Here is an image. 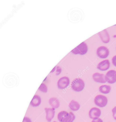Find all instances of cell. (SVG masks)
<instances>
[{
    "label": "cell",
    "instance_id": "6da1fadb",
    "mask_svg": "<svg viewBox=\"0 0 116 122\" xmlns=\"http://www.w3.org/2000/svg\"><path fill=\"white\" fill-rule=\"evenodd\" d=\"M72 90L76 92L82 91L85 86L84 81L80 78H77L72 81L71 84Z\"/></svg>",
    "mask_w": 116,
    "mask_h": 122
},
{
    "label": "cell",
    "instance_id": "7a4b0ae2",
    "mask_svg": "<svg viewBox=\"0 0 116 122\" xmlns=\"http://www.w3.org/2000/svg\"><path fill=\"white\" fill-rule=\"evenodd\" d=\"M88 50L87 45L84 42H83L72 51L71 52L75 55H84L87 53Z\"/></svg>",
    "mask_w": 116,
    "mask_h": 122
},
{
    "label": "cell",
    "instance_id": "3957f363",
    "mask_svg": "<svg viewBox=\"0 0 116 122\" xmlns=\"http://www.w3.org/2000/svg\"><path fill=\"white\" fill-rule=\"evenodd\" d=\"M108 100L107 98L102 95H98L95 97L94 102L96 105L100 107H104L107 103Z\"/></svg>",
    "mask_w": 116,
    "mask_h": 122
},
{
    "label": "cell",
    "instance_id": "277c9868",
    "mask_svg": "<svg viewBox=\"0 0 116 122\" xmlns=\"http://www.w3.org/2000/svg\"><path fill=\"white\" fill-rule=\"evenodd\" d=\"M97 55L101 58L105 59L109 56V49L104 46H101L99 47L96 51Z\"/></svg>",
    "mask_w": 116,
    "mask_h": 122
},
{
    "label": "cell",
    "instance_id": "5b68a950",
    "mask_svg": "<svg viewBox=\"0 0 116 122\" xmlns=\"http://www.w3.org/2000/svg\"><path fill=\"white\" fill-rule=\"evenodd\" d=\"M106 81L110 84H113L116 82V71L114 70L109 71L105 76Z\"/></svg>",
    "mask_w": 116,
    "mask_h": 122
},
{
    "label": "cell",
    "instance_id": "8992f818",
    "mask_svg": "<svg viewBox=\"0 0 116 122\" xmlns=\"http://www.w3.org/2000/svg\"><path fill=\"white\" fill-rule=\"evenodd\" d=\"M70 83V80L66 76L62 77L58 81L57 86L60 89H64L67 87Z\"/></svg>",
    "mask_w": 116,
    "mask_h": 122
},
{
    "label": "cell",
    "instance_id": "52a82bcc",
    "mask_svg": "<svg viewBox=\"0 0 116 122\" xmlns=\"http://www.w3.org/2000/svg\"><path fill=\"white\" fill-rule=\"evenodd\" d=\"M101 115V110L96 107L91 108L89 112V117L93 120H96L99 118Z\"/></svg>",
    "mask_w": 116,
    "mask_h": 122
},
{
    "label": "cell",
    "instance_id": "ba28073f",
    "mask_svg": "<svg viewBox=\"0 0 116 122\" xmlns=\"http://www.w3.org/2000/svg\"><path fill=\"white\" fill-rule=\"evenodd\" d=\"M99 34L102 42L104 43H107L110 42V37L106 30H104Z\"/></svg>",
    "mask_w": 116,
    "mask_h": 122
},
{
    "label": "cell",
    "instance_id": "9c48e42d",
    "mask_svg": "<svg viewBox=\"0 0 116 122\" xmlns=\"http://www.w3.org/2000/svg\"><path fill=\"white\" fill-rule=\"evenodd\" d=\"M93 80L96 82L100 83H105L106 82L105 78V76L104 74L99 73H95L92 75Z\"/></svg>",
    "mask_w": 116,
    "mask_h": 122
},
{
    "label": "cell",
    "instance_id": "30bf717a",
    "mask_svg": "<svg viewBox=\"0 0 116 122\" xmlns=\"http://www.w3.org/2000/svg\"><path fill=\"white\" fill-rule=\"evenodd\" d=\"M110 66V62L109 60H106L100 62L97 65V68L102 71L107 70Z\"/></svg>",
    "mask_w": 116,
    "mask_h": 122
},
{
    "label": "cell",
    "instance_id": "8fae6325",
    "mask_svg": "<svg viewBox=\"0 0 116 122\" xmlns=\"http://www.w3.org/2000/svg\"><path fill=\"white\" fill-rule=\"evenodd\" d=\"M45 110L46 113V118L48 122H51L52 119L54 117L55 115V109L53 108H45Z\"/></svg>",
    "mask_w": 116,
    "mask_h": 122
},
{
    "label": "cell",
    "instance_id": "7c38bea8",
    "mask_svg": "<svg viewBox=\"0 0 116 122\" xmlns=\"http://www.w3.org/2000/svg\"><path fill=\"white\" fill-rule=\"evenodd\" d=\"M41 102V99L40 96L38 95H35L30 104L33 107H36L40 105Z\"/></svg>",
    "mask_w": 116,
    "mask_h": 122
},
{
    "label": "cell",
    "instance_id": "4fadbf2b",
    "mask_svg": "<svg viewBox=\"0 0 116 122\" xmlns=\"http://www.w3.org/2000/svg\"><path fill=\"white\" fill-rule=\"evenodd\" d=\"M49 102L50 106L54 109L58 108L60 106V102L56 98H51L49 100Z\"/></svg>",
    "mask_w": 116,
    "mask_h": 122
},
{
    "label": "cell",
    "instance_id": "5bb4252c",
    "mask_svg": "<svg viewBox=\"0 0 116 122\" xmlns=\"http://www.w3.org/2000/svg\"><path fill=\"white\" fill-rule=\"evenodd\" d=\"M69 108L73 111H77L79 110L80 107V105L77 101L72 100L69 105Z\"/></svg>",
    "mask_w": 116,
    "mask_h": 122
},
{
    "label": "cell",
    "instance_id": "9a60e30c",
    "mask_svg": "<svg viewBox=\"0 0 116 122\" xmlns=\"http://www.w3.org/2000/svg\"><path fill=\"white\" fill-rule=\"evenodd\" d=\"M99 92L103 94H108L111 90V87L110 86L104 85L99 87Z\"/></svg>",
    "mask_w": 116,
    "mask_h": 122
},
{
    "label": "cell",
    "instance_id": "2e32d148",
    "mask_svg": "<svg viewBox=\"0 0 116 122\" xmlns=\"http://www.w3.org/2000/svg\"><path fill=\"white\" fill-rule=\"evenodd\" d=\"M76 118V116L72 112H70L68 115L63 119L62 122H73Z\"/></svg>",
    "mask_w": 116,
    "mask_h": 122
},
{
    "label": "cell",
    "instance_id": "e0dca14e",
    "mask_svg": "<svg viewBox=\"0 0 116 122\" xmlns=\"http://www.w3.org/2000/svg\"><path fill=\"white\" fill-rule=\"evenodd\" d=\"M69 113H68L66 111H61L59 113L58 115V119L60 122H62L63 119L68 115Z\"/></svg>",
    "mask_w": 116,
    "mask_h": 122
},
{
    "label": "cell",
    "instance_id": "ac0fdd59",
    "mask_svg": "<svg viewBox=\"0 0 116 122\" xmlns=\"http://www.w3.org/2000/svg\"><path fill=\"white\" fill-rule=\"evenodd\" d=\"M39 90L44 93H46L48 91V87L44 83H41V85L39 88Z\"/></svg>",
    "mask_w": 116,
    "mask_h": 122
},
{
    "label": "cell",
    "instance_id": "d6986e66",
    "mask_svg": "<svg viewBox=\"0 0 116 122\" xmlns=\"http://www.w3.org/2000/svg\"><path fill=\"white\" fill-rule=\"evenodd\" d=\"M112 116L115 120H116V106H115L112 110Z\"/></svg>",
    "mask_w": 116,
    "mask_h": 122
},
{
    "label": "cell",
    "instance_id": "ffe728a7",
    "mask_svg": "<svg viewBox=\"0 0 116 122\" xmlns=\"http://www.w3.org/2000/svg\"><path fill=\"white\" fill-rule=\"evenodd\" d=\"M22 122H32L29 118L27 117H24Z\"/></svg>",
    "mask_w": 116,
    "mask_h": 122
},
{
    "label": "cell",
    "instance_id": "44dd1931",
    "mask_svg": "<svg viewBox=\"0 0 116 122\" xmlns=\"http://www.w3.org/2000/svg\"><path fill=\"white\" fill-rule=\"evenodd\" d=\"M112 61L113 65L116 67V55L115 56L112 57Z\"/></svg>",
    "mask_w": 116,
    "mask_h": 122
},
{
    "label": "cell",
    "instance_id": "7402d4cb",
    "mask_svg": "<svg viewBox=\"0 0 116 122\" xmlns=\"http://www.w3.org/2000/svg\"><path fill=\"white\" fill-rule=\"evenodd\" d=\"M61 68L59 67V66H58L57 67V70H56V75H58L59 74H60L61 73Z\"/></svg>",
    "mask_w": 116,
    "mask_h": 122
},
{
    "label": "cell",
    "instance_id": "603a6c76",
    "mask_svg": "<svg viewBox=\"0 0 116 122\" xmlns=\"http://www.w3.org/2000/svg\"><path fill=\"white\" fill-rule=\"evenodd\" d=\"M91 122H103V121L101 118H98L96 120H93Z\"/></svg>",
    "mask_w": 116,
    "mask_h": 122
},
{
    "label": "cell",
    "instance_id": "cb8c5ba5",
    "mask_svg": "<svg viewBox=\"0 0 116 122\" xmlns=\"http://www.w3.org/2000/svg\"><path fill=\"white\" fill-rule=\"evenodd\" d=\"M53 122H56V121H54Z\"/></svg>",
    "mask_w": 116,
    "mask_h": 122
}]
</instances>
